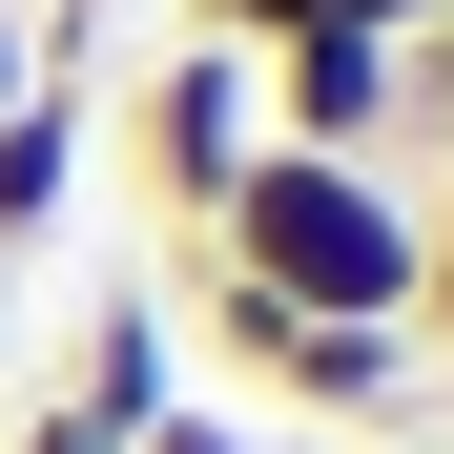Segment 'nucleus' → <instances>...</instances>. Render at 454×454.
Segmentation results:
<instances>
[{"label":"nucleus","instance_id":"nucleus-1","mask_svg":"<svg viewBox=\"0 0 454 454\" xmlns=\"http://www.w3.org/2000/svg\"><path fill=\"white\" fill-rule=\"evenodd\" d=\"M186 269H248L269 310H351V331H413V269H434V186L393 166H331V145H248V186L186 227Z\"/></svg>","mask_w":454,"mask_h":454},{"label":"nucleus","instance_id":"nucleus-2","mask_svg":"<svg viewBox=\"0 0 454 454\" xmlns=\"http://www.w3.org/2000/svg\"><path fill=\"white\" fill-rule=\"evenodd\" d=\"M186 310H207V351L248 372L269 413H331V434H413V331H351V310H269L248 269H186Z\"/></svg>","mask_w":454,"mask_h":454},{"label":"nucleus","instance_id":"nucleus-3","mask_svg":"<svg viewBox=\"0 0 454 454\" xmlns=\"http://www.w3.org/2000/svg\"><path fill=\"white\" fill-rule=\"evenodd\" d=\"M248 145H269V83H248V42H166L124 83V166H145V207H166V248L248 186Z\"/></svg>","mask_w":454,"mask_h":454},{"label":"nucleus","instance_id":"nucleus-4","mask_svg":"<svg viewBox=\"0 0 454 454\" xmlns=\"http://www.w3.org/2000/svg\"><path fill=\"white\" fill-rule=\"evenodd\" d=\"M248 83H269V145H331V166H393L413 145V42L393 21H310V42H269Z\"/></svg>","mask_w":454,"mask_h":454},{"label":"nucleus","instance_id":"nucleus-5","mask_svg":"<svg viewBox=\"0 0 454 454\" xmlns=\"http://www.w3.org/2000/svg\"><path fill=\"white\" fill-rule=\"evenodd\" d=\"M166 393H186V331H166V289H104V310H83V351H62V413L124 454Z\"/></svg>","mask_w":454,"mask_h":454},{"label":"nucleus","instance_id":"nucleus-6","mask_svg":"<svg viewBox=\"0 0 454 454\" xmlns=\"http://www.w3.org/2000/svg\"><path fill=\"white\" fill-rule=\"evenodd\" d=\"M62 186H83V83H21L0 104V269L62 227Z\"/></svg>","mask_w":454,"mask_h":454},{"label":"nucleus","instance_id":"nucleus-7","mask_svg":"<svg viewBox=\"0 0 454 454\" xmlns=\"http://www.w3.org/2000/svg\"><path fill=\"white\" fill-rule=\"evenodd\" d=\"M310 21H351V0H186V42H248V62H269V42H310Z\"/></svg>","mask_w":454,"mask_h":454},{"label":"nucleus","instance_id":"nucleus-8","mask_svg":"<svg viewBox=\"0 0 454 454\" xmlns=\"http://www.w3.org/2000/svg\"><path fill=\"white\" fill-rule=\"evenodd\" d=\"M124 454H248V413H207V393H166V413H145Z\"/></svg>","mask_w":454,"mask_h":454},{"label":"nucleus","instance_id":"nucleus-9","mask_svg":"<svg viewBox=\"0 0 454 454\" xmlns=\"http://www.w3.org/2000/svg\"><path fill=\"white\" fill-rule=\"evenodd\" d=\"M413 351L454 372V186H434V269H413Z\"/></svg>","mask_w":454,"mask_h":454},{"label":"nucleus","instance_id":"nucleus-10","mask_svg":"<svg viewBox=\"0 0 454 454\" xmlns=\"http://www.w3.org/2000/svg\"><path fill=\"white\" fill-rule=\"evenodd\" d=\"M0 454H104V434H83V413H62V393H42V413H21V434H0Z\"/></svg>","mask_w":454,"mask_h":454},{"label":"nucleus","instance_id":"nucleus-11","mask_svg":"<svg viewBox=\"0 0 454 454\" xmlns=\"http://www.w3.org/2000/svg\"><path fill=\"white\" fill-rule=\"evenodd\" d=\"M351 21H393V42H454V0H351Z\"/></svg>","mask_w":454,"mask_h":454},{"label":"nucleus","instance_id":"nucleus-12","mask_svg":"<svg viewBox=\"0 0 454 454\" xmlns=\"http://www.w3.org/2000/svg\"><path fill=\"white\" fill-rule=\"evenodd\" d=\"M351 454H454V413H413V434H351Z\"/></svg>","mask_w":454,"mask_h":454}]
</instances>
